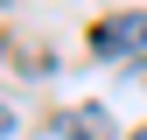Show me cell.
I'll use <instances>...</instances> for the list:
<instances>
[{"mask_svg": "<svg viewBox=\"0 0 147 140\" xmlns=\"http://www.w3.org/2000/svg\"><path fill=\"white\" fill-rule=\"evenodd\" d=\"M91 49L98 56H133V49H147V14H105V21H91Z\"/></svg>", "mask_w": 147, "mask_h": 140, "instance_id": "1", "label": "cell"}, {"mask_svg": "<svg viewBox=\"0 0 147 140\" xmlns=\"http://www.w3.org/2000/svg\"><path fill=\"white\" fill-rule=\"evenodd\" d=\"M56 133L63 140H112V119H105L98 105H70V112L56 119Z\"/></svg>", "mask_w": 147, "mask_h": 140, "instance_id": "2", "label": "cell"}, {"mask_svg": "<svg viewBox=\"0 0 147 140\" xmlns=\"http://www.w3.org/2000/svg\"><path fill=\"white\" fill-rule=\"evenodd\" d=\"M14 133V105H0V140H7Z\"/></svg>", "mask_w": 147, "mask_h": 140, "instance_id": "3", "label": "cell"}, {"mask_svg": "<svg viewBox=\"0 0 147 140\" xmlns=\"http://www.w3.org/2000/svg\"><path fill=\"white\" fill-rule=\"evenodd\" d=\"M133 140H147V126H140V133H133Z\"/></svg>", "mask_w": 147, "mask_h": 140, "instance_id": "4", "label": "cell"}]
</instances>
